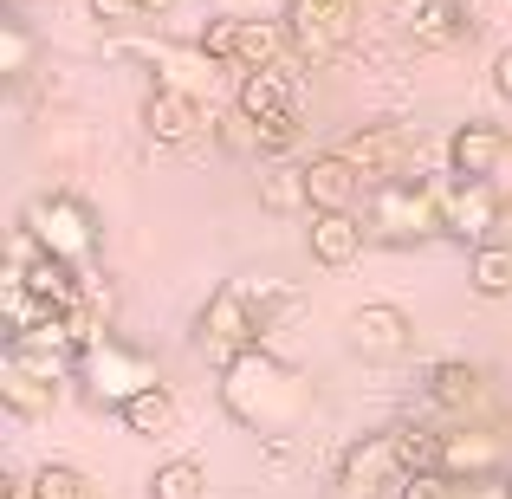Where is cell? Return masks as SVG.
Returning <instances> with one entry per match:
<instances>
[{
	"instance_id": "obj_1",
	"label": "cell",
	"mask_w": 512,
	"mask_h": 499,
	"mask_svg": "<svg viewBox=\"0 0 512 499\" xmlns=\"http://www.w3.org/2000/svg\"><path fill=\"white\" fill-rule=\"evenodd\" d=\"M221 409L234 415L240 428L279 441L305 415V376L292 370L286 357H273L266 344L260 350H240V357L221 370Z\"/></svg>"
},
{
	"instance_id": "obj_2",
	"label": "cell",
	"mask_w": 512,
	"mask_h": 499,
	"mask_svg": "<svg viewBox=\"0 0 512 499\" xmlns=\"http://www.w3.org/2000/svg\"><path fill=\"white\" fill-rule=\"evenodd\" d=\"M286 305H292V286H279V279H227L221 292H208V305L195 318V350L227 370L240 350L266 344V331L279 325Z\"/></svg>"
},
{
	"instance_id": "obj_3",
	"label": "cell",
	"mask_w": 512,
	"mask_h": 499,
	"mask_svg": "<svg viewBox=\"0 0 512 499\" xmlns=\"http://www.w3.org/2000/svg\"><path fill=\"white\" fill-rule=\"evenodd\" d=\"M331 150H338V156H344V163L357 169L370 188L422 175V130L402 124V117H383V124H357V130H344V137L331 143Z\"/></svg>"
},
{
	"instance_id": "obj_4",
	"label": "cell",
	"mask_w": 512,
	"mask_h": 499,
	"mask_svg": "<svg viewBox=\"0 0 512 499\" xmlns=\"http://www.w3.org/2000/svg\"><path fill=\"white\" fill-rule=\"evenodd\" d=\"M20 227L52 253V260L78 266V273H91V260H98V214H91L78 195H59V188H52V195H33L20 208Z\"/></svg>"
},
{
	"instance_id": "obj_5",
	"label": "cell",
	"mask_w": 512,
	"mask_h": 499,
	"mask_svg": "<svg viewBox=\"0 0 512 499\" xmlns=\"http://www.w3.org/2000/svg\"><path fill=\"white\" fill-rule=\"evenodd\" d=\"M370 240H389V247H415V240L441 234V188L428 175H409V182H383L370 188Z\"/></svg>"
},
{
	"instance_id": "obj_6",
	"label": "cell",
	"mask_w": 512,
	"mask_h": 499,
	"mask_svg": "<svg viewBox=\"0 0 512 499\" xmlns=\"http://www.w3.org/2000/svg\"><path fill=\"white\" fill-rule=\"evenodd\" d=\"M72 383H85L91 402L130 409L143 389H163V376H156V363L143 357L137 344H124V337H98L91 350H78V376H72Z\"/></svg>"
},
{
	"instance_id": "obj_7",
	"label": "cell",
	"mask_w": 512,
	"mask_h": 499,
	"mask_svg": "<svg viewBox=\"0 0 512 499\" xmlns=\"http://www.w3.org/2000/svg\"><path fill=\"white\" fill-rule=\"evenodd\" d=\"M286 39L299 59L331 65L357 39V0H286Z\"/></svg>"
},
{
	"instance_id": "obj_8",
	"label": "cell",
	"mask_w": 512,
	"mask_h": 499,
	"mask_svg": "<svg viewBox=\"0 0 512 499\" xmlns=\"http://www.w3.org/2000/svg\"><path fill=\"white\" fill-rule=\"evenodd\" d=\"M402 480H409V467H402V441H396V428L350 441L344 461H338V499H376L383 487H402Z\"/></svg>"
},
{
	"instance_id": "obj_9",
	"label": "cell",
	"mask_w": 512,
	"mask_h": 499,
	"mask_svg": "<svg viewBox=\"0 0 512 499\" xmlns=\"http://www.w3.org/2000/svg\"><path fill=\"white\" fill-rule=\"evenodd\" d=\"M344 337H350V350H357V357L396 363V357H409V350H415V318L402 312V305L376 299V305H357V312H350Z\"/></svg>"
},
{
	"instance_id": "obj_10",
	"label": "cell",
	"mask_w": 512,
	"mask_h": 499,
	"mask_svg": "<svg viewBox=\"0 0 512 499\" xmlns=\"http://www.w3.org/2000/svg\"><path fill=\"white\" fill-rule=\"evenodd\" d=\"M493 227H500V195L493 182H448L441 188V234L467 240V247H493Z\"/></svg>"
},
{
	"instance_id": "obj_11",
	"label": "cell",
	"mask_w": 512,
	"mask_h": 499,
	"mask_svg": "<svg viewBox=\"0 0 512 499\" xmlns=\"http://www.w3.org/2000/svg\"><path fill=\"white\" fill-rule=\"evenodd\" d=\"M500 467H506L500 428H441V461H435V474H448L454 487H461V480H493Z\"/></svg>"
},
{
	"instance_id": "obj_12",
	"label": "cell",
	"mask_w": 512,
	"mask_h": 499,
	"mask_svg": "<svg viewBox=\"0 0 512 499\" xmlns=\"http://www.w3.org/2000/svg\"><path fill=\"white\" fill-rule=\"evenodd\" d=\"M428 402H435L441 415H454V428H467V415H480L487 409V376H480V363H467V357H441V363H428Z\"/></svg>"
},
{
	"instance_id": "obj_13",
	"label": "cell",
	"mask_w": 512,
	"mask_h": 499,
	"mask_svg": "<svg viewBox=\"0 0 512 499\" xmlns=\"http://www.w3.org/2000/svg\"><path fill=\"white\" fill-rule=\"evenodd\" d=\"M234 111L253 117V124H286V117H299V72H292V65L247 72L234 85Z\"/></svg>"
},
{
	"instance_id": "obj_14",
	"label": "cell",
	"mask_w": 512,
	"mask_h": 499,
	"mask_svg": "<svg viewBox=\"0 0 512 499\" xmlns=\"http://www.w3.org/2000/svg\"><path fill=\"white\" fill-rule=\"evenodd\" d=\"M201 124H214L208 111H201V98L195 91H182V85H150V98H143V130H150V143H188V137H201Z\"/></svg>"
},
{
	"instance_id": "obj_15",
	"label": "cell",
	"mask_w": 512,
	"mask_h": 499,
	"mask_svg": "<svg viewBox=\"0 0 512 499\" xmlns=\"http://www.w3.org/2000/svg\"><path fill=\"white\" fill-rule=\"evenodd\" d=\"M389 20L422 46H461L474 33V20L461 13V0H389Z\"/></svg>"
},
{
	"instance_id": "obj_16",
	"label": "cell",
	"mask_w": 512,
	"mask_h": 499,
	"mask_svg": "<svg viewBox=\"0 0 512 499\" xmlns=\"http://www.w3.org/2000/svg\"><path fill=\"white\" fill-rule=\"evenodd\" d=\"M500 163H506V130H500V124H487V117H467V124H454V137H448V169H454V182H487Z\"/></svg>"
},
{
	"instance_id": "obj_17",
	"label": "cell",
	"mask_w": 512,
	"mask_h": 499,
	"mask_svg": "<svg viewBox=\"0 0 512 499\" xmlns=\"http://www.w3.org/2000/svg\"><path fill=\"white\" fill-rule=\"evenodd\" d=\"M305 182H312V214H357V195L370 188L338 150L312 156V163H305Z\"/></svg>"
},
{
	"instance_id": "obj_18",
	"label": "cell",
	"mask_w": 512,
	"mask_h": 499,
	"mask_svg": "<svg viewBox=\"0 0 512 499\" xmlns=\"http://www.w3.org/2000/svg\"><path fill=\"white\" fill-rule=\"evenodd\" d=\"M363 240H370V227L357 214H312V227H305V247H312L318 266H350L363 253Z\"/></svg>"
},
{
	"instance_id": "obj_19",
	"label": "cell",
	"mask_w": 512,
	"mask_h": 499,
	"mask_svg": "<svg viewBox=\"0 0 512 499\" xmlns=\"http://www.w3.org/2000/svg\"><path fill=\"white\" fill-rule=\"evenodd\" d=\"M260 208H273V214H312L305 163H266L260 169Z\"/></svg>"
},
{
	"instance_id": "obj_20",
	"label": "cell",
	"mask_w": 512,
	"mask_h": 499,
	"mask_svg": "<svg viewBox=\"0 0 512 499\" xmlns=\"http://www.w3.org/2000/svg\"><path fill=\"white\" fill-rule=\"evenodd\" d=\"M150 499H208V467L195 454H175L150 474Z\"/></svg>"
},
{
	"instance_id": "obj_21",
	"label": "cell",
	"mask_w": 512,
	"mask_h": 499,
	"mask_svg": "<svg viewBox=\"0 0 512 499\" xmlns=\"http://www.w3.org/2000/svg\"><path fill=\"white\" fill-rule=\"evenodd\" d=\"M467 286H474L480 299H512V247L506 240H493V247H480L474 260H467Z\"/></svg>"
},
{
	"instance_id": "obj_22",
	"label": "cell",
	"mask_w": 512,
	"mask_h": 499,
	"mask_svg": "<svg viewBox=\"0 0 512 499\" xmlns=\"http://www.w3.org/2000/svg\"><path fill=\"white\" fill-rule=\"evenodd\" d=\"M117 415H124L130 435H169L175 428V396L169 389H143V396L130 402V409H117Z\"/></svg>"
},
{
	"instance_id": "obj_23",
	"label": "cell",
	"mask_w": 512,
	"mask_h": 499,
	"mask_svg": "<svg viewBox=\"0 0 512 499\" xmlns=\"http://www.w3.org/2000/svg\"><path fill=\"white\" fill-rule=\"evenodd\" d=\"M26 499H91V480L65 461H46L33 480H26Z\"/></svg>"
},
{
	"instance_id": "obj_24",
	"label": "cell",
	"mask_w": 512,
	"mask_h": 499,
	"mask_svg": "<svg viewBox=\"0 0 512 499\" xmlns=\"http://www.w3.org/2000/svg\"><path fill=\"white\" fill-rule=\"evenodd\" d=\"M214 137H221V150H227V156H253V163L266 156V143H260V124H253V117H240V111L214 117Z\"/></svg>"
},
{
	"instance_id": "obj_25",
	"label": "cell",
	"mask_w": 512,
	"mask_h": 499,
	"mask_svg": "<svg viewBox=\"0 0 512 499\" xmlns=\"http://www.w3.org/2000/svg\"><path fill=\"white\" fill-rule=\"evenodd\" d=\"M26 59H33V39H26V26H0V72L7 78H20L26 72Z\"/></svg>"
},
{
	"instance_id": "obj_26",
	"label": "cell",
	"mask_w": 512,
	"mask_h": 499,
	"mask_svg": "<svg viewBox=\"0 0 512 499\" xmlns=\"http://www.w3.org/2000/svg\"><path fill=\"white\" fill-rule=\"evenodd\" d=\"M396 499H454V480L448 474H409L396 487Z\"/></svg>"
},
{
	"instance_id": "obj_27",
	"label": "cell",
	"mask_w": 512,
	"mask_h": 499,
	"mask_svg": "<svg viewBox=\"0 0 512 499\" xmlns=\"http://www.w3.org/2000/svg\"><path fill=\"white\" fill-rule=\"evenodd\" d=\"M91 7V20H104V26H130V20H143V0H85Z\"/></svg>"
},
{
	"instance_id": "obj_28",
	"label": "cell",
	"mask_w": 512,
	"mask_h": 499,
	"mask_svg": "<svg viewBox=\"0 0 512 499\" xmlns=\"http://www.w3.org/2000/svg\"><path fill=\"white\" fill-rule=\"evenodd\" d=\"M493 91L512 104V46H500V59H493Z\"/></svg>"
},
{
	"instance_id": "obj_29",
	"label": "cell",
	"mask_w": 512,
	"mask_h": 499,
	"mask_svg": "<svg viewBox=\"0 0 512 499\" xmlns=\"http://www.w3.org/2000/svg\"><path fill=\"white\" fill-rule=\"evenodd\" d=\"M169 7H182V0H143V20H150V13H156V20H163Z\"/></svg>"
},
{
	"instance_id": "obj_30",
	"label": "cell",
	"mask_w": 512,
	"mask_h": 499,
	"mask_svg": "<svg viewBox=\"0 0 512 499\" xmlns=\"http://www.w3.org/2000/svg\"><path fill=\"white\" fill-rule=\"evenodd\" d=\"M506 499H512V474H506Z\"/></svg>"
}]
</instances>
